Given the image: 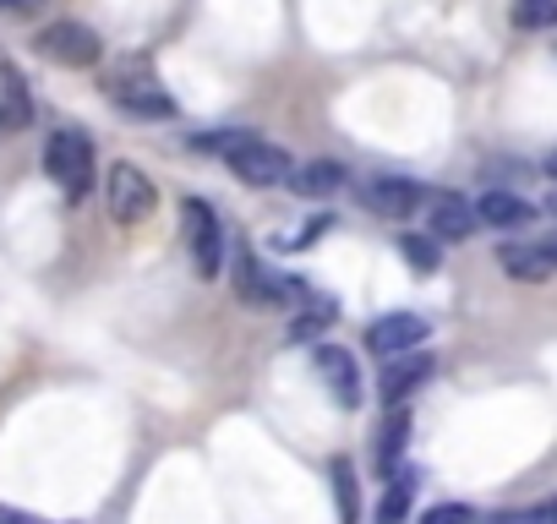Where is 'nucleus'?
Segmentation results:
<instances>
[{"mask_svg":"<svg viewBox=\"0 0 557 524\" xmlns=\"http://www.w3.org/2000/svg\"><path fill=\"white\" fill-rule=\"evenodd\" d=\"M202 153H219L230 164L235 180L246 186H285L290 180V153L278 148V142H262L257 132H213V137H197Z\"/></svg>","mask_w":557,"mask_h":524,"instance_id":"nucleus-1","label":"nucleus"},{"mask_svg":"<svg viewBox=\"0 0 557 524\" xmlns=\"http://www.w3.org/2000/svg\"><path fill=\"white\" fill-rule=\"evenodd\" d=\"M230 279H235V296L251 307V312H273V307H285V301H307V290L285 274H273L268 262H257V251L240 240L230 251Z\"/></svg>","mask_w":557,"mask_h":524,"instance_id":"nucleus-2","label":"nucleus"},{"mask_svg":"<svg viewBox=\"0 0 557 524\" xmlns=\"http://www.w3.org/2000/svg\"><path fill=\"white\" fill-rule=\"evenodd\" d=\"M181 213H186V251H191L197 279H219V274L230 269V240H224L219 213H213L202 197H186Z\"/></svg>","mask_w":557,"mask_h":524,"instance_id":"nucleus-3","label":"nucleus"},{"mask_svg":"<svg viewBox=\"0 0 557 524\" xmlns=\"http://www.w3.org/2000/svg\"><path fill=\"white\" fill-rule=\"evenodd\" d=\"M45 170L55 175V186H61L66 197H88V186H94V142H88L83 132H72V126L50 132V142H45Z\"/></svg>","mask_w":557,"mask_h":524,"instance_id":"nucleus-4","label":"nucleus"},{"mask_svg":"<svg viewBox=\"0 0 557 524\" xmlns=\"http://www.w3.org/2000/svg\"><path fill=\"white\" fill-rule=\"evenodd\" d=\"M104 202H110V219H115V224H148L153 208H159V191H153V180H148L132 159H121V164L104 175Z\"/></svg>","mask_w":557,"mask_h":524,"instance_id":"nucleus-5","label":"nucleus"},{"mask_svg":"<svg viewBox=\"0 0 557 524\" xmlns=\"http://www.w3.org/2000/svg\"><path fill=\"white\" fill-rule=\"evenodd\" d=\"M39 55H45V61H55V66H66V72H88V66H99L104 39H99L88 23L61 17V23H50V28L39 34Z\"/></svg>","mask_w":557,"mask_h":524,"instance_id":"nucleus-6","label":"nucleus"},{"mask_svg":"<svg viewBox=\"0 0 557 524\" xmlns=\"http://www.w3.org/2000/svg\"><path fill=\"white\" fill-rule=\"evenodd\" d=\"M312 361H318V377L329 388V399L339 410H356L361 404V366L345 345H312Z\"/></svg>","mask_w":557,"mask_h":524,"instance_id":"nucleus-7","label":"nucleus"},{"mask_svg":"<svg viewBox=\"0 0 557 524\" xmlns=\"http://www.w3.org/2000/svg\"><path fill=\"white\" fill-rule=\"evenodd\" d=\"M361 202L377 213V219H410L421 202H426V191L416 186V180H405V175H372V180H361Z\"/></svg>","mask_w":557,"mask_h":524,"instance_id":"nucleus-8","label":"nucleus"},{"mask_svg":"<svg viewBox=\"0 0 557 524\" xmlns=\"http://www.w3.org/2000/svg\"><path fill=\"white\" fill-rule=\"evenodd\" d=\"M426 334H432L426 317H416V312H394V317H377V323L367 328V350L383 355V361H394V355H405V350H421Z\"/></svg>","mask_w":557,"mask_h":524,"instance_id":"nucleus-9","label":"nucleus"},{"mask_svg":"<svg viewBox=\"0 0 557 524\" xmlns=\"http://www.w3.org/2000/svg\"><path fill=\"white\" fill-rule=\"evenodd\" d=\"M432 350H405V355H394L388 366H383V377H377V394H383V404L394 410V404H405L426 377H432Z\"/></svg>","mask_w":557,"mask_h":524,"instance_id":"nucleus-10","label":"nucleus"},{"mask_svg":"<svg viewBox=\"0 0 557 524\" xmlns=\"http://www.w3.org/2000/svg\"><path fill=\"white\" fill-rule=\"evenodd\" d=\"M426 213H432V235L437 240H465L481 219H475V202L459 197V191H426Z\"/></svg>","mask_w":557,"mask_h":524,"instance_id":"nucleus-11","label":"nucleus"},{"mask_svg":"<svg viewBox=\"0 0 557 524\" xmlns=\"http://www.w3.org/2000/svg\"><path fill=\"white\" fill-rule=\"evenodd\" d=\"M345 175H350L345 164H334V159H312V164H296L285 186H290L296 197H334V191H345Z\"/></svg>","mask_w":557,"mask_h":524,"instance_id":"nucleus-12","label":"nucleus"},{"mask_svg":"<svg viewBox=\"0 0 557 524\" xmlns=\"http://www.w3.org/2000/svg\"><path fill=\"white\" fill-rule=\"evenodd\" d=\"M475 219L492 224V229H524V224L535 219V208H530L524 197H513V191H481Z\"/></svg>","mask_w":557,"mask_h":524,"instance_id":"nucleus-13","label":"nucleus"},{"mask_svg":"<svg viewBox=\"0 0 557 524\" xmlns=\"http://www.w3.org/2000/svg\"><path fill=\"white\" fill-rule=\"evenodd\" d=\"M497 262H503V274L519 279V285H541V279H552V269H546V257L535 251V240H530V246H519V240L497 246Z\"/></svg>","mask_w":557,"mask_h":524,"instance_id":"nucleus-14","label":"nucleus"},{"mask_svg":"<svg viewBox=\"0 0 557 524\" xmlns=\"http://www.w3.org/2000/svg\"><path fill=\"white\" fill-rule=\"evenodd\" d=\"M405 442H410V410H405V404H394V410H388V421H383V432H377V470H383V475H394V470H399Z\"/></svg>","mask_w":557,"mask_h":524,"instance_id":"nucleus-15","label":"nucleus"},{"mask_svg":"<svg viewBox=\"0 0 557 524\" xmlns=\"http://www.w3.org/2000/svg\"><path fill=\"white\" fill-rule=\"evenodd\" d=\"M115 104L132 110V115H148V121H170L175 115V99L159 93L153 83H137V88H115Z\"/></svg>","mask_w":557,"mask_h":524,"instance_id":"nucleus-16","label":"nucleus"},{"mask_svg":"<svg viewBox=\"0 0 557 524\" xmlns=\"http://www.w3.org/2000/svg\"><path fill=\"white\" fill-rule=\"evenodd\" d=\"M410 497H416V470H394L388 475V491H383V502H377V524H405V513H410Z\"/></svg>","mask_w":557,"mask_h":524,"instance_id":"nucleus-17","label":"nucleus"},{"mask_svg":"<svg viewBox=\"0 0 557 524\" xmlns=\"http://www.w3.org/2000/svg\"><path fill=\"white\" fill-rule=\"evenodd\" d=\"M329 481H334L339 524H361V491H356V470H350V459H334V464H329Z\"/></svg>","mask_w":557,"mask_h":524,"instance_id":"nucleus-18","label":"nucleus"},{"mask_svg":"<svg viewBox=\"0 0 557 524\" xmlns=\"http://www.w3.org/2000/svg\"><path fill=\"white\" fill-rule=\"evenodd\" d=\"M399 251H405V262H410L416 274H437V262H443L437 235H416V229H405V235H399Z\"/></svg>","mask_w":557,"mask_h":524,"instance_id":"nucleus-19","label":"nucleus"},{"mask_svg":"<svg viewBox=\"0 0 557 524\" xmlns=\"http://www.w3.org/2000/svg\"><path fill=\"white\" fill-rule=\"evenodd\" d=\"M307 301H312V312H301V317L290 323V345H318V334L339 317L334 301H323V296H307Z\"/></svg>","mask_w":557,"mask_h":524,"instance_id":"nucleus-20","label":"nucleus"},{"mask_svg":"<svg viewBox=\"0 0 557 524\" xmlns=\"http://www.w3.org/2000/svg\"><path fill=\"white\" fill-rule=\"evenodd\" d=\"M513 23H519L524 34L557 28V0H513Z\"/></svg>","mask_w":557,"mask_h":524,"instance_id":"nucleus-21","label":"nucleus"},{"mask_svg":"<svg viewBox=\"0 0 557 524\" xmlns=\"http://www.w3.org/2000/svg\"><path fill=\"white\" fill-rule=\"evenodd\" d=\"M0 83H7V99H12V121L23 126V121H34V104H28V83H23V72L12 66V61H0Z\"/></svg>","mask_w":557,"mask_h":524,"instance_id":"nucleus-22","label":"nucleus"},{"mask_svg":"<svg viewBox=\"0 0 557 524\" xmlns=\"http://www.w3.org/2000/svg\"><path fill=\"white\" fill-rule=\"evenodd\" d=\"M475 513L465 508V502H437V508H426L421 513V524H470Z\"/></svg>","mask_w":557,"mask_h":524,"instance_id":"nucleus-23","label":"nucleus"},{"mask_svg":"<svg viewBox=\"0 0 557 524\" xmlns=\"http://www.w3.org/2000/svg\"><path fill=\"white\" fill-rule=\"evenodd\" d=\"M535 251L546 257V269L557 274V229H552V235H541V240H535Z\"/></svg>","mask_w":557,"mask_h":524,"instance_id":"nucleus-24","label":"nucleus"},{"mask_svg":"<svg viewBox=\"0 0 557 524\" xmlns=\"http://www.w3.org/2000/svg\"><path fill=\"white\" fill-rule=\"evenodd\" d=\"M0 524H45V519H34V513H17V508H0Z\"/></svg>","mask_w":557,"mask_h":524,"instance_id":"nucleus-25","label":"nucleus"},{"mask_svg":"<svg viewBox=\"0 0 557 524\" xmlns=\"http://www.w3.org/2000/svg\"><path fill=\"white\" fill-rule=\"evenodd\" d=\"M530 519H535V524H557V497H552V502H541Z\"/></svg>","mask_w":557,"mask_h":524,"instance_id":"nucleus-26","label":"nucleus"},{"mask_svg":"<svg viewBox=\"0 0 557 524\" xmlns=\"http://www.w3.org/2000/svg\"><path fill=\"white\" fill-rule=\"evenodd\" d=\"M39 0H0V12H34Z\"/></svg>","mask_w":557,"mask_h":524,"instance_id":"nucleus-27","label":"nucleus"},{"mask_svg":"<svg viewBox=\"0 0 557 524\" xmlns=\"http://www.w3.org/2000/svg\"><path fill=\"white\" fill-rule=\"evenodd\" d=\"M12 126H17V121H12V110H0V137H7Z\"/></svg>","mask_w":557,"mask_h":524,"instance_id":"nucleus-28","label":"nucleus"},{"mask_svg":"<svg viewBox=\"0 0 557 524\" xmlns=\"http://www.w3.org/2000/svg\"><path fill=\"white\" fill-rule=\"evenodd\" d=\"M546 175H552V180H557V148H552V153H546Z\"/></svg>","mask_w":557,"mask_h":524,"instance_id":"nucleus-29","label":"nucleus"}]
</instances>
